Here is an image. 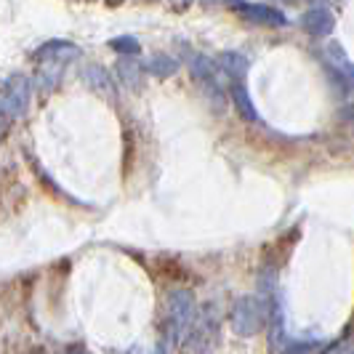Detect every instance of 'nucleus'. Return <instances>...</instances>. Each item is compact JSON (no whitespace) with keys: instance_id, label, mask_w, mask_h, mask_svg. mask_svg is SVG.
Masks as SVG:
<instances>
[{"instance_id":"nucleus-4","label":"nucleus","mask_w":354,"mask_h":354,"mask_svg":"<svg viewBox=\"0 0 354 354\" xmlns=\"http://www.w3.org/2000/svg\"><path fill=\"white\" fill-rule=\"evenodd\" d=\"M234 11L240 17H245L253 24H269V27H285L288 24V17L283 11L272 8V6H261V3H243V0H232Z\"/></svg>"},{"instance_id":"nucleus-16","label":"nucleus","mask_w":354,"mask_h":354,"mask_svg":"<svg viewBox=\"0 0 354 354\" xmlns=\"http://www.w3.org/2000/svg\"><path fill=\"white\" fill-rule=\"evenodd\" d=\"M317 6H330V3H341V0H315Z\"/></svg>"},{"instance_id":"nucleus-9","label":"nucleus","mask_w":354,"mask_h":354,"mask_svg":"<svg viewBox=\"0 0 354 354\" xmlns=\"http://www.w3.org/2000/svg\"><path fill=\"white\" fill-rule=\"evenodd\" d=\"M37 59H56V62H72V59H77L80 56V48L70 43V40H48L46 46H40L35 53Z\"/></svg>"},{"instance_id":"nucleus-15","label":"nucleus","mask_w":354,"mask_h":354,"mask_svg":"<svg viewBox=\"0 0 354 354\" xmlns=\"http://www.w3.org/2000/svg\"><path fill=\"white\" fill-rule=\"evenodd\" d=\"M109 46L115 48V51H120L123 56H136V53L142 51V46H139V40L131 35H120V37H112L109 40Z\"/></svg>"},{"instance_id":"nucleus-21","label":"nucleus","mask_w":354,"mask_h":354,"mask_svg":"<svg viewBox=\"0 0 354 354\" xmlns=\"http://www.w3.org/2000/svg\"><path fill=\"white\" fill-rule=\"evenodd\" d=\"M109 3H118V0H109Z\"/></svg>"},{"instance_id":"nucleus-11","label":"nucleus","mask_w":354,"mask_h":354,"mask_svg":"<svg viewBox=\"0 0 354 354\" xmlns=\"http://www.w3.org/2000/svg\"><path fill=\"white\" fill-rule=\"evenodd\" d=\"M218 70L230 75L232 80H243L250 70V62L248 56H243L240 51H224L218 56Z\"/></svg>"},{"instance_id":"nucleus-1","label":"nucleus","mask_w":354,"mask_h":354,"mask_svg":"<svg viewBox=\"0 0 354 354\" xmlns=\"http://www.w3.org/2000/svg\"><path fill=\"white\" fill-rule=\"evenodd\" d=\"M181 48L187 51V67L192 72V77L203 86V91L208 93V99H211L213 104L221 106L224 104V88H221V83H218V77H216V64H213L208 56L192 51V48H187V46H181Z\"/></svg>"},{"instance_id":"nucleus-20","label":"nucleus","mask_w":354,"mask_h":354,"mask_svg":"<svg viewBox=\"0 0 354 354\" xmlns=\"http://www.w3.org/2000/svg\"><path fill=\"white\" fill-rule=\"evenodd\" d=\"M70 354H83V352H70Z\"/></svg>"},{"instance_id":"nucleus-6","label":"nucleus","mask_w":354,"mask_h":354,"mask_svg":"<svg viewBox=\"0 0 354 354\" xmlns=\"http://www.w3.org/2000/svg\"><path fill=\"white\" fill-rule=\"evenodd\" d=\"M115 72H118L120 86H125L128 91L144 88V64L136 62L133 56H123V53H120V59H118V64H115Z\"/></svg>"},{"instance_id":"nucleus-17","label":"nucleus","mask_w":354,"mask_h":354,"mask_svg":"<svg viewBox=\"0 0 354 354\" xmlns=\"http://www.w3.org/2000/svg\"><path fill=\"white\" fill-rule=\"evenodd\" d=\"M189 3H192V0H176V6H184V8H187Z\"/></svg>"},{"instance_id":"nucleus-18","label":"nucleus","mask_w":354,"mask_h":354,"mask_svg":"<svg viewBox=\"0 0 354 354\" xmlns=\"http://www.w3.org/2000/svg\"><path fill=\"white\" fill-rule=\"evenodd\" d=\"M288 3H312V0H288Z\"/></svg>"},{"instance_id":"nucleus-2","label":"nucleus","mask_w":354,"mask_h":354,"mask_svg":"<svg viewBox=\"0 0 354 354\" xmlns=\"http://www.w3.org/2000/svg\"><path fill=\"white\" fill-rule=\"evenodd\" d=\"M30 96H32V83L27 75H11L3 83V96H0V112L8 118H21L30 106Z\"/></svg>"},{"instance_id":"nucleus-12","label":"nucleus","mask_w":354,"mask_h":354,"mask_svg":"<svg viewBox=\"0 0 354 354\" xmlns=\"http://www.w3.org/2000/svg\"><path fill=\"white\" fill-rule=\"evenodd\" d=\"M83 77H86V83L91 86V91H96L102 96H112L115 93V80L109 77V72L102 64H88L83 70Z\"/></svg>"},{"instance_id":"nucleus-19","label":"nucleus","mask_w":354,"mask_h":354,"mask_svg":"<svg viewBox=\"0 0 354 354\" xmlns=\"http://www.w3.org/2000/svg\"><path fill=\"white\" fill-rule=\"evenodd\" d=\"M0 133H3V123H0Z\"/></svg>"},{"instance_id":"nucleus-5","label":"nucleus","mask_w":354,"mask_h":354,"mask_svg":"<svg viewBox=\"0 0 354 354\" xmlns=\"http://www.w3.org/2000/svg\"><path fill=\"white\" fill-rule=\"evenodd\" d=\"M301 27L304 32H309L312 37H328L336 27V19L325 6H315L301 17Z\"/></svg>"},{"instance_id":"nucleus-14","label":"nucleus","mask_w":354,"mask_h":354,"mask_svg":"<svg viewBox=\"0 0 354 354\" xmlns=\"http://www.w3.org/2000/svg\"><path fill=\"white\" fill-rule=\"evenodd\" d=\"M144 70L152 72L155 77H171V75L178 72V62L174 56H168V53H152L149 62L144 64Z\"/></svg>"},{"instance_id":"nucleus-13","label":"nucleus","mask_w":354,"mask_h":354,"mask_svg":"<svg viewBox=\"0 0 354 354\" xmlns=\"http://www.w3.org/2000/svg\"><path fill=\"white\" fill-rule=\"evenodd\" d=\"M230 96H232V102H234V106L240 109V115H243L245 120H259V112H256L253 99L248 96V88L243 86V80H232Z\"/></svg>"},{"instance_id":"nucleus-3","label":"nucleus","mask_w":354,"mask_h":354,"mask_svg":"<svg viewBox=\"0 0 354 354\" xmlns=\"http://www.w3.org/2000/svg\"><path fill=\"white\" fill-rule=\"evenodd\" d=\"M230 322L232 330L237 336H253L264 325V309H261V304L256 301L253 296H245V299H240V301L234 304Z\"/></svg>"},{"instance_id":"nucleus-8","label":"nucleus","mask_w":354,"mask_h":354,"mask_svg":"<svg viewBox=\"0 0 354 354\" xmlns=\"http://www.w3.org/2000/svg\"><path fill=\"white\" fill-rule=\"evenodd\" d=\"M325 56H328V62H330V67L336 72L338 77H344V80H354V62L349 59V53L346 48L338 43V40H330V43H325Z\"/></svg>"},{"instance_id":"nucleus-7","label":"nucleus","mask_w":354,"mask_h":354,"mask_svg":"<svg viewBox=\"0 0 354 354\" xmlns=\"http://www.w3.org/2000/svg\"><path fill=\"white\" fill-rule=\"evenodd\" d=\"M171 322H174V328L176 330H184L189 322H192V312H195V301H192V293H187V290H176L174 296H171Z\"/></svg>"},{"instance_id":"nucleus-10","label":"nucleus","mask_w":354,"mask_h":354,"mask_svg":"<svg viewBox=\"0 0 354 354\" xmlns=\"http://www.w3.org/2000/svg\"><path fill=\"white\" fill-rule=\"evenodd\" d=\"M62 72H64V62L40 59V67H37V75H35V86L40 91H53L62 83Z\"/></svg>"}]
</instances>
